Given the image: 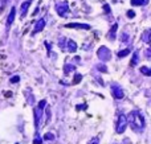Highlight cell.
I'll return each instance as SVG.
<instances>
[{
    "instance_id": "5",
    "label": "cell",
    "mask_w": 151,
    "mask_h": 144,
    "mask_svg": "<svg viewBox=\"0 0 151 144\" xmlns=\"http://www.w3.org/2000/svg\"><path fill=\"white\" fill-rule=\"evenodd\" d=\"M111 91H113V97L115 98V99H122L123 98V90L121 89V86L118 85H113L111 86Z\"/></svg>"
},
{
    "instance_id": "24",
    "label": "cell",
    "mask_w": 151,
    "mask_h": 144,
    "mask_svg": "<svg viewBox=\"0 0 151 144\" xmlns=\"http://www.w3.org/2000/svg\"><path fill=\"white\" fill-rule=\"evenodd\" d=\"M89 144H99V140H98V138H94V139H93V140H91V142L89 143Z\"/></svg>"
},
{
    "instance_id": "28",
    "label": "cell",
    "mask_w": 151,
    "mask_h": 144,
    "mask_svg": "<svg viewBox=\"0 0 151 144\" xmlns=\"http://www.w3.org/2000/svg\"><path fill=\"white\" fill-rule=\"evenodd\" d=\"M4 95H5V97H11V95H12V93H11V91H5Z\"/></svg>"
},
{
    "instance_id": "27",
    "label": "cell",
    "mask_w": 151,
    "mask_h": 144,
    "mask_svg": "<svg viewBox=\"0 0 151 144\" xmlns=\"http://www.w3.org/2000/svg\"><path fill=\"white\" fill-rule=\"evenodd\" d=\"M33 143H34V144H41V139H38V138H36V139L33 140Z\"/></svg>"
},
{
    "instance_id": "15",
    "label": "cell",
    "mask_w": 151,
    "mask_h": 144,
    "mask_svg": "<svg viewBox=\"0 0 151 144\" xmlns=\"http://www.w3.org/2000/svg\"><path fill=\"white\" fill-rule=\"evenodd\" d=\"M141 73H143L147 77H150L151 75V67H147V66H142L141 67Z\"/></svg>"
},
{
    "instance_id": "4",
    "label": "cell",
    "mask_w": 151,
    "mask_h": 144,
    "mask_svg": "<svg viewBox=\"0 0 151 144\" xmlns=\"http://www.w3.org/2000/svg\"><path fill=\"white\" fill-rule=\"evenodd\" d=\"M56 11L60 16H65L68 12H69V7H68V3L64 1V3H60V4L56 5Z\"/></svg>"
},
{
    "instance_id": "14",
    "label": "cell",
    "mask_w": 151,
    "mask_h": 144,
    "mask_svg": "<svg viewBox=\"0 0 151 144\" xmlns=\"http://www.w3.org/2000/svg\"><path fill=\"white\" fill-rule=\"evenodd\" d=\"M149 3V0H131V5H145Z\"/></svg>"
},
{
    "instance_id": "13",
    "label": "cell",
    "mask_w": 151,
    "mask_h": 144,
    "mask_svg": "<svg viewBox=\"0 0 151 144\" xmlns=\"http://www.w3.org/2000/svg\"><path fill=\"white\" fill-rule=\"evenodd\" d=\"M142 39L145 40V42H149V44L151 45V31L145 32V35L142 36Z\"/></svg>"
},
{
    "instance_id": "12",
    "label": "cell",
    "mask_w": 151,
    "mask_h": 144,
    "mask_svg": "<svg viewBox=\"0 0 151 144\" xmlns=\"http://www.w3.org/2000/svg\"><path fill=\"white\" fill-rule=\"evenodd\" d=\"M138 58H139V53L138 52H134V54H133V58H131V62H130V66H137V63H138Z\"/></svg>"
},
{
    "instance_id": "16",
    "label": "cell",
    "mask_w": 151,
    "mask_h": 144,
    "mask_svg": "<svg viewBox=\"0 0 151 144\" xmlns=\"http://www.w3.org/2000/svg\"><path fill=\"white\" fill-rule=\"evenodd\" d=\"M129 54H130V49H123V50L118 52V57H119V58H123V57H126Z\"/></svg>"
},
{
    "instance_id": "22",
    "label": "cell",
    "mask_w": 151,
    "mask_h": 144,
    "mask_svg": "<svg viewBox=\"0 0 151 144\" xmlns=\"http://www.w3.org/2000/svg\"><path fill=\"white\" fill-rule=\"evenodd\" d=\"M73 69H74V67H73V66H68V65H66V66H65V73L68 74L69 71H70V70H73Z\"/></svg>"
},
{
    "instance_id": "25",
    "label": "cell",
    "mask_w": 151,
    "mask_h": 144,
    "mask_svg": "<svg viewBox=\"0 0 151 144\" xmlns=\"http://www.w3.org/2000/svg\"><path fill=\"white\" fill-rule=\"evenodd\" d=\"M5 3H7V0H3V4H1V7H0V13L4 11V7H5Z\"/></svg>"
},
{
    "instance_id": "20",
    "label": "cell",
    "mask_w": 151,
    "mask_h": 144,
    "mask_svg": "<svg viewBox=\"0 0 151 144\" xmlns=\"http://www.w3.org/2000/svg\"><path fill=\"white\" fill-rule=\"evenodd\" d=\"M86 107H88L86 104H81V106H77L76 108H77V111H81V110H85V108H86Z\"/></svg>"
},
{
    "instance_id": "29",
    "label": "cell",
    "mask_w": 151,
    "mask_h": 144,
    "mask_svg": "<svg viewBox=\"0 0 151 144\" xmlns=\"http://www.w3.org/2000/svg\"><path fill=\"white\" fill-rule=\"evenodd\" d=\"M122 40H123L122 42H126V41H127V36H126V35H123V37H122Z\"/></svg>"
},
{
    "instance_id": "23",
    "label": "cell",
    "mask_w": 151,
    "mask_h": 144,
    "mask_svg": "<svg viewBox=\"0 0 151 144\" xmlns=\"http://www.w3.org/2000/svg\"><path fill=\"white\" fill-rule=\"evenodd\" d=\"M103 9H105V13H109V12H110V7H109V4H105V5H103Z\"/></svg>"
},
{
    "instance_id": "8",
    "label": "cell",
    "mask_w": 151,
    "mask_h": 144,
    "mask_svg": "<svg viewBox=\"0 0 151 144\" xmlns=\"http://www.w3.org/2000/svg\"><path fill=\"white\" fill-rule=\"evenodd\" d=\"M44 26H45V20L44 19H41V20H38L36 22V25H34V29H33V35L34 33H38V32H41L42 29H44Z\"/></svg>"
},
{
    "instance_id": "7",
    "label": "cell",
    "mask_w": 151,
    "mask_h": 144,
    "mask_svg": "<svg viewBox=\"0 0 151 144\" xmlns=\"http://www.w3.org/2000/svg\"><path fill=\"white\" fill-rule=\"evenodd\" d=\"M30 4H32V0H25V1L21 4V7H20V9H21V17H25V15H27V12H28Z\"/></svg>"
},
{
    "instance_id": "21",
    "label": "cell",
    "mask_w": 151,
    "mask_h": 144,
    "mask_svg": "<svg viewBox=\"0 0 151 144\" xmlns=\"http://www.w3.org/2000/svg\"><path fill=\"white\" fill-rule=\"evenodd\" d=\"M134 16H135V12H134V11H129V12H127V17L133 19Z\"/></svg>"
},
{
    "instance_id": "18",
    "label": "cell",
    "mask_w": 151,
    "mask_h": 144,
    "mask_svg": "<svg viewBox=\"0 0 151 144\" xmlns=\"http://www.w3.org/2000/svg\"><path fill=\"white\" fill-rule=\"evenodd\" d=\"M44 139H45V140H53V139H55V135L50 134V132H48V134H45Z\"/></svg>"
},
{
    "instance_id": "3",
    "label": "cell",
    "mask_w": 151,
    "mask_h": 144,
    "mask_svg": "<svg viewBox=\"0 0 151 144\" xmlns=\"http://www.w3.org/2000/svg\"><path fill=\"white\" fill-rule=\"evenodd\" d=\"M97 56H98V58L101 61H109L110 57H111V53L106 46H101L98 49V52H97Z\"/></svg>"
},
{
    "instance_id": "11",
    "label": "cell",
    "mask_w": 151,
    "mask_h": 144,
    "mask_svg": "<svg viewBox=\"0 0 151 144\" xmlns=\"http://www.w3.org/2000/svg\"><path fill=\"white\" fill-rule=\"evenodd\" d=\"M117 29H118V25L114 24L113 26H111V31L109 33V39L110 40H115V33H117Z\"/></svg>"
},
{
    "instance_id": "19",
    "label": "cell",
    "mask_w": 151,
    "mask_h": 144,
    "mask_svg": "<svg viewBox=\"0 0 151 144\" xmlns=\"http://www.w3.org/2000/svg\"><path fill=\"white\" fill-rule=\"evenodd\" d=\"M19 81H20V77H19V75H15V77L11 78V83H16Z\"/></svg>"
},
{
    "instance_id": "2",
    "label": "cell",
    "mask_w": 151,
    "mask_h": 144,
    "mask_svg": "<svg viewBox=\"0 0 151 144\" xmlns=\"http://www.w3.org/2000/svg\"><path fill=\"white\" fill-rule=\"evenodd\" d=\"M127 127V118L123 114L118 116V120H117V127H115V131L118 132V134H123Z\"/></svg>"
},
{
    "instance_id": "10",
    "label": "cell",
    "mask_w": 151,
    "mask_h": 144,
    "mask_svg": "<svg viewBox=\"0 0 151 144\" xmlns=\"http://www.w3.org/2000/svg\"><path fill=\"white\" fill-rule=\"evenodd\" d=\"M76 50H77V44H76L73 40H69V41H68V52L74 53Z\"/></svg>"
},
{
    "instance_id": "1",
    "label": "cell",
    "mask_w": 151,
    "mask_h": 144,
    "mask_svg": "<svg viewBox=\"0 0 151 144\" xmlns=\"http://www.w3.org/2000/svg\"><path fill=\"white\" fill-rule=\"evenodd\" d=\"M127 123H129L131 126V128L137 132H141L143 128H145V118H143V115L138 110H134V111H131L129 114V116H127Z\"/></svg>"
},
{
    "instance_id": "6",
    "label": "cell",
    "mask_w": 151,
    "mask_h": 144,
    "mask_svg": "<svg viewBox=\"0 0 151 144\" xmlns=\"http://www.w3.org/2000/svg\"><path fill=\"white\" fill-rule=\"evenodd\" d=\"M65 26H66V28L85 29V31H89V29H90V25H89V24H77V22H70V24H66Z\"/></svg>"
},
{
    "instance_id": "9",
    "label": "cell",
    "mask_w": 151,
    "mask_h": 144,
    "mask_svg": "<svg viewBox=\"0 0 151 144\" xmlns=\"http://www.w3.org/2000/svg\"><path fill=\"white\" fill-rule=\"evenodd\" d=\"M15 15H16V8L15 7H12L11 8V12H9V15H8V19H7V26H9L12 25V22H13V20H15Z\"/></svg>"
},
{
    "instance_id": "26",
    "label": "cell",
    "mask_w": 151,
    "mask_h": 144,
    "mask_svg": "<svg viewBox=\"0 0 151 144\" xmlns=\"http://www.w3.org/2000/svg\"><path fill=\"white\" fill-rule=\"evenodd\" d=\"M98 69H99L101 71H103V73H106V67L103 66V65H98Z\"/></svg>"
},
{
    "instance_id": "17",
    "label": "cell",
    "mask_w": 151,
    "mask_h": 144,
    "mask_svg": "<svg viewBox=\"0 0 151 144\" xmlns=\"http://www.w3.org/2000/svg\"><path fill=\"white\" fill-rule=\"evenodd\" d=\"M81 81H82V75L77 73V74L74 75V78H73V85H77V83H80Z\"/></svg>"
}]
</instances>
